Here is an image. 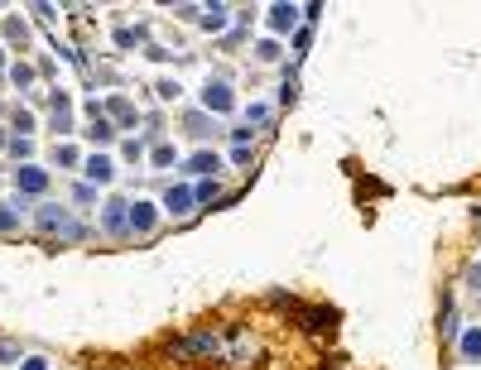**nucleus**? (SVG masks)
I'll return each mask as SVG.
<instances>
[{
    "mask_svg": "<svg viewBox=\"0 0 481 370\" xmlns=\"http://www.w3.org/2000/svg\"><path fill=\"white\" fill-rule=\"evenodd\" d=\"M58 164H63V169H73V164H78V149H73V145H68V140H63V145H58Z\"/></svg>",
    "mask_w": 481,
    "mask_h": 370,
    "instance_id": "nucleus-21",
    "label": "nucleus"
},
{
    "mask_svg": "<svg viewBox=\"0 0 481 370\" xmlns=\"http://www.w3.org/2000/svg\"><path fill=\"white\" fill-rule=\"evenodd\" d=\"M192 192H197V202H202V207H217V202H221V187H217V178H202Z\"/></svg>",
    "mask_w": 481,
    "mask_h": 370,
    "instance_id": "nucleus-15",
    "label": "nucleus"
},
{
    "mask_svg": "<svg viewBox=\"0 0 481 370\" xmlns=\"http://www.w3.org/2000/svg\"><path fill=\"white\" fill-rule=\"evenodd\" d=\"M159 96H164V101H169V96L179 101V82H174V77H164V82H159Z\"/></svg>",
    "mask_w": 481,
    "mask_h": 370,
    "instance_id": "nucleus-25",
    "label": "nucleus"
},
{
    "mask_svg": "<svg viewBox=\"0 0 481 370\" xmlns=\"http://www.w3.org/2000/svg\"><path fill=\"white\" fill-rule=\"evenodd\" d=\"M39 231H48V236L58 231V236H68V241H82V226H78L63 207H53V202H44V207H39Z\"/></svg>",
    "mask_w": 481,
    "mask_h": 370,
    "instance_id": "nucleus-1",
    "label": "nucleus"
},
{
    "mask_svg": "<svg viewBox=\"0 0 481 370\" xmlns=\"http://www.w3.org/2000/svg\"><path fill=\"white\" fill-rule=\"evenodd\" d=\"M202 106H207V111H217V115H226V111L236 106V96H231L226 82H217V77H212V82L202 87Z\"/></svg>",
    "mask_w": 481,
    "mask_h": 370,
    "instance_id": "nucleus-3",
    "label": "nucleus"
},
{
    "mask_svg": "<svg viewBox=\"0 0 481 370\" xmlns=\"http://www.w3.org/2000/svg\"><path fill=\"white\" fill-rule=\"evenodd\" d=\"M87 135H92L96 145H111V140H116V125L106 120V111H101V115H92V125H87Z\"/></svg>",
    "mask_w": 481,
    "mask_h": 370,
    "instance_id": "nucleus-13",
    "label": "nucleus"
},
{
    "mask_svg": "<svg viewBox=\"0 0 481 370\" xmlns=\"http://www.w3.org/2000/svg\"><path fill=\"white\" fill-rule=\"evenodd\" d=\"M101 111H106V115H116V120H120V125H135V106H130V101H125V96H111V101H106V106H101Z\"/></svg>",
    "mask_w": 481,
    "mask_h": 370,
    "instance_id": "nucleus-12",
    "label": "nucleus"
},
{
    "mask_svg": "<svg viewBox=\"0 0 481 370\" xmlns=\"http://www.w3.org/2000/svg\"><path fill=\"white\" fill-rule=\"evenodd\" d=\"M29 130H34V115H29V111H19V115H15V135H19V140H29Z\"/></svg>",
    "mask_w": 481,
    "mask_h": 370,
    "instance_id": "nucleus-20",
    "label": "nucleus"
},
{
    "mask_svg": "<svg viewBox=\"0 0 481 370\" xmlns=\"http://www.w3.org/2000/svg\"><path fill=\"white\" fill-rule=\"evenodd\" d=\"M457 351H462V361H481V327H467L457 337Z\"/></svg>",
    "mask_w": 481,
    "mask_h": 370,
    "instance_id": "nucleus-10",
    "label": "nucleus"
},
{
    "mask_svg": "<svg viewBox=\"0 0 481 370\" xmlns=\"http://www.w3.org/2000/svg\"><path fill=\"white\" fill-rule=\"evenodd\" d=\"M10 82H15V87H29V82H34V68H29V63H15V68H10Z\"/></svg>",
    "mask_w": 481,
    "mask_h": 370,
    "instance_id": "nucleus-18",
    "label": "nucleus"
},
{
    "mask_svg": "<svg viewBox=\"0 0 481 370\" xmlns=\"http://www.w3.org/2000/svg\"><path fill=\"white\" fill-rule=\"evenodd\" d=\"M92 197H96L92 183H78V187H73V202H92Z\"/></svg>",
    "mask_w": 481,
    "mask_h": 370,
    "instance_id": "nucleus-24",
    "label": "nucleus"
},
{
    "mask_svg": "<svg viewBox=\"0 0 481 370\" xmlns=\"http://www.w3.org/2000/svg\"><path fill=\"white\" fill-rule=\"evenodd\" d=\"M298 15H303V5H270V29H275V34H289V29L298 24Z\"/></svg>",
    "mask_w": 481,
    "mask_h": 370,
    "instance_id": "nucleus-7",
    "label": "nucleus"
},
{
    "mask_svg": "<svg viewBox=\"0 0 481 370\" xmlns=\"http://www.w3.org/2000/svg\"><path fill=\"white\" fill-rule=\"evenodd\" d=\"M10 361H19V346H5L0 342V366H10Z\"/></svg>",
    "mask_w": 481,
    "mask_h": 370,
    "instance_id": "nucleus-26",
    "label": "nucleus"
},
{
    "mask_svg": "<svg viewBox=\"0 0 481 370\" xmlns=\"http://www.w3.org/2000/svg\"><path fill=\"white\" fill-rule=\"evenodd\" d=\"M82 169H87V183H92V187H96V183H111V178H116V164H111V154H92Z\"/></svg>",
    "mask_w": 481,
    "mask_h": 370,
    "instance_id": "nucleus-8",
    "label": "nucleus"
},
{
    "mask_svg": "<svg viewBox=\"0 0 481 370\" xmlns=\"http://www.w3.org/2000/svg\"><path fill=\"white\" fill-rule=\"evenodd\" d=\"M101 226L111 236H130V197H111L106 212H101Z\"/></svg>",
    "mask_w": 481,
    "mask_h": 370,
    "instance_id": "nucleus-2",
    "label": "nucleus"
},
{
    "mask_svg": "<svg viewBox=\"0 0 481 370\" xmlns=\"http://www.w3.org/2000/svg\"><path fill=\"white\" fill-rule=\"evenodd\" d=\"M192 207H197V192H192L188 183H179V187L164 192V212H169V216H188Z\"/></svg>",
    "mask_w": 481,
    "mask_h": 370,
    "instance_id": "nucleus-5",
    "label": "nucleus"
},
{
    "mask_svg": "<svg viewBox=\"0 0 481 370\" xmlns=\"http://www.w3.org/2000/svg\"><path fill=\"white\" fill-rule=\"evenodd\" d=\"M221 169V154H212V149H197L188 159V174H217Z\"/></svg>",
    "mask_w": 481,
    "mask_h": 370,
    "instance_id": "nucleus-11",
    "label": "nucleus"
},
{
    "mask_svg": "<svg viewBox=\"0 0 481 370\" xmlns=\"http://www.w3.org/2000/svg\"><path fill=\"white\" fill-rule=\"evenodd\" d=\"M149 164H154V169H174V164H179L174 145H154V149H149Z\"/></svg>",
    "mask_w": 481,
    "mask_h": 370,
    "instance_id": "nucleus-16",
    "label": "nucleus"
},
{
    "mask_svg": "<svg viewBox=\"0 0 481 370\" xmlns=\"http://www.w3.org/2000/svg\"><path fill=\"white\" fill-rule=\"evenodd\" d=\"M246 120H255V125H265V120H270V106H265V101H255V106H246Z\"/></svg>",
    "mask_w": 481,
    "mask_h": 370,
    "instance_id": "nucleus-19",
    "label": "nucleus"
},
{
    "mask_svg": "<svg viewBox=\"0 0 481 370\" xmlns=\"http://www.w3.org/2000/svg\"><path fill=\"white\" fill-rule=\"evenodd\" d=\"M19 226V212L15 207H0V231H15Z\"/></svg>",
    "mask_w": 481,
    "mask_h": 370,
    "instance_id": "nucleus-22",
    "label": "nucleus"
},
{
    "mask_svg": "<svg viewBox=\"0 0 481 370\" xmlns=\"http://www.w3.org/2000/svg\"><path fill=\"white\" fill-rule=\"evenodd\" d=\"M15 187H19V192H29V197H39V192L48 187V174H44V169H34V164H19V169H15Z\"/></svg>",
    "mask_w": 481,
    "mask_h": 370,
    "instance_id": "nucleus-6",
    "label": "nucleus"
},
{
    "mask_svg": "<svg viewBox=\"0 0 481 370\" xmlns=\"http://www.w3.org/2000/svg\"><path fill=\"white\" fill-rule=\"evenodd\" d=\"M19 370H48V361H44V356H24V366Z\"/></svg>",
    "mask_w": 481,
    "mask_h": 370,
    "instance_id": "nucleus-27",
    "label": "nucleus"
},
{
    "mask_svg": "<svg viewBox=\"0 0 481 370\" xmlns=\"http://www.w3.org/2000/svg\"><path fill=\"white\" fill-rule=\"evenodd\" d=\"M226 19H231V5H207V15H202V29H212V34H217Z\"/></svg>",
    "mask_w": 481,
    "mask_h": 370,
    "instance_id": "nucleus-14",
    "label": "nucleus"
},
{
    "mask_svg": "<svg viewBox=\"0 0 481 370\" xmlns=\"http://www.w3.org/2000/svg\"><path fill=\"white\" fill-rule=\"evenodd\" d=\"M154 221H159V212H154V202H130V236H149L154 231Z\"/></svg>",
    "mask_w": 481,
    "mask_h": 370,
    "instance_id": "nucleus-4",
    "label": "nucleus"
},
{
    "mask_svg": "<svg viewBox=\"0 0 481 370\" xmlns=\"http://www.w3.org/2000/svg\"><path fill=\"white\" fill-rule=\"evenodd\" d=\"M53 130L58 135L73 130V101H68V92H53Z\"/></svg>",
    "mask_w": 481,
    "mask_h": 370,
    "instance_id": "nucleus-9",
    "label": "nucleus"
},
{
    "mask_svg": "<svg viewBox=\"0 0 481 370\" xmlns=\"http://www.w3.org/2000/svg\"><path fill=\"white\" fill-rule=\"evenodd\" d=\"M231 164H236V169H251V149L236 145V149H231Z\"/></svg>",
    "mask_w": 481,
    "mask_h": 370,
    "instance_id": "nucleus-23",
    "label": "nucleus"
},
{
    "mask_svg": "<svg viewBox=\"0 0 481 370\" xmlns=\"http://www.w3.org/2000/svg\"><path fill=\"white\" fill-rule=\"evenodd\" d=\"M0 68H5V53H0Z\"/></svg>",
    "mask_w": 481,
    "mask_h": 370,
    "instance_id": "nucleus-28",
    "label": "nucleus"
},
{
    "mask_svg": "<svg viewBox=\"0 0 481 370\" xmlns=\"http://www.w3.org/2000/svg\"><path fill=\"white\" fill-rule=\"evenodd\" d=\"M255 58H260V63H280V44H275V39H260V44H255Z\"/></svg>",
    "mask_w": 481,
    "mask_h": 370,
    "instance_id": "nucleus-17",
    "label": "nucleus"
}]
</instances>
